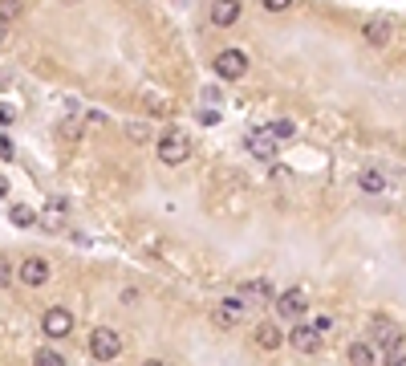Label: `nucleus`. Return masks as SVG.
I'll list each match as a JSON object with an SVG mask.
<instances>
[{
    "mask_svg": "<svg viewBox=\"0 0 406 366\" xmlns=\"http://www.w3.org/2000/svg\"><path fill=\"white\" fill-rule=\"evenodd\" d=\"M159 163H167V167H183L187 159H191V138H187V131H163V138H159Z\"/></svg>",
    "mask_w": 406,
    "mask_h": 366,
    "instance_id": "nucleus-1",
    "label": "nucleus"
},
{
    "mask_svg": "<svg viewBox=\"0 0 406 366\" xmlns=\"http://www.w3.org/2000/svg\"><path fill=\"white\" fill-rule=\"evenodd\" d=\"M272 305H276V318L280 321H297L305 318V310H309V297H305V289H284L280 297H272Z\"/></svg>",
    "mask_w": 406,
    "mask_h": 366,
    "instance_id": "nucleus-2",
    "label": "nucleus"
},
{
    "mask_svg": "<svg viewBox=\"0 0 406 366\" xmlns=\"http://www.w3.org/2000/svg\"><path fill=\"white\" fill-rule=\"evenodd\" d=\"M122 354V338L110 330V325H98L90 334V358H98V363H110V358H118Z\"/></svg>",
    "mask_w": 406,
    "mask_h": 366,
    "instance_id": "nucleus-3",
    "label": "nucleus"
},
{
    "mask_svg": "<svg viewBox=\"0 0 406 366\" xmlns=\"http://www.w3.org/2000/svg\"><path fill=\"white\" fill-rule=\"evenodd\" d=\"M370 334H374V342H378L382 350H398V346H406V342H403V330H398V321L386 318V314H378V318L370 321Z\"/></svg>",
    "mask_w": 406,
    "mask_h": 366,
    "instance_id": "nucleus-4",
    "label": "nucleus"
},
{
    "mask_svg": "<svg viewBox=\"0 0 406 366\" xmlns=\"http://www.w3.org/2000/svg\"><path fill=\"white\" fill-rule=\"evenodd\" d=\"M216 74L227 78V82L244 78V74H248V53H244V49H224V53L216 57Z\"/></svg>",
    "mask_w": 406,
    "mask_h": 366,
    "instance_id": "nucleus-5",
    "label": "nucleus"
},
{
    "mask_svg": "<svg viewBox=\"0 0 406 366\" xmlns=\"http://www.w3.org/2000/svg\"><path fill=\"white\" fill-rule=\"evenodd\" d=\"M41 334H45V338H69V334H74V314H69V310H61V305L45 310V318H41Z\"/></svg>",
    "mask_w": 406,
    "mask_h": 366,
    "instance_id": "nucleus-6",
    "label": "nucleus"
},
{
    "mask_svg": "<svg viewBox=\"0 0 406 366\" xmlns=\"http://www.w3.org/2000/svg\"><path fill=\"white\" fill-rule=\"evenodd\" d=\"M236 297H240L248 310H264V305H272V285L269 281H244Z\"/></svg>",
    "mask_w": 406,
    "mask_h": 366,
    "instance_id": "nucleus-7",
    "label": "nucleus"
},
{
    "mask_svg": "<svg viewBox=\"0 0 406 366\" xmlns=\"http://www.w3.org/2000/svg\"><path fill=\"white\" fill-rule=\"evenodd\" d=\"M16 281H21L25 289H41V285L49 281V265L41 261V257H25L21 269H16Z\"/></svg>",
    "mask_w": 406,
    "mask_h": 366,
    "instance_id": "nucleus-8",
    "label": "nucleus"
},
{
    "mask_svg": "<svg viewBox=\"0 0 406 366\" xmlns=\"http://www.w3.org/2000/svg\"><path fill=\"white\" fill-rule=\"evenodd\" d=\"M289 346L301 350V354H317V350H321V334H317L309 321H297V325L289 330Z\"/></svg>",
    "mask_w": 406,
    "mask_h": 366,
    "instance_id": "nucleus-9",
    "label": "nucleus"
},
{
    "mask_svg": "<svg viewBox=\"0 0 406 366\" xmlns=\"http://www.w3.org/2000/svg\"><path fill=\"white\" fill-rule=\"evenodd\" d=\"M65 216H69V208H65V200L61 195H49V204L41 208V216H37V224L45 232H61L65 228Z\"/></svg>",
    "mask_w": 406,
    "mask_h": 366,
    "instance_id": "nucleus-10",
    "label": "nucleus"
},
{
    "mask_svg": "<svg viewBox=\"0 0 406 366\" xmlns=\"http://www.w3.org/2000/svg\"><path fill=\"white\" fill-rule=\"evenodd\" d=\"M212 318H216L220 330H232V325H240V321L248 318V305H244L240 297H232V301H220V305H216V314H212Z\"/></svg>",
    "mask_w": 406,
    "mask_h": 366,
    "instance_id": "nucleus-11",
    "label": "nucleus"
},
{
    "mask_svg": "<svg viewBox=\"0 0 406 366\" xmlns=\"http://www.w3.org/2000/svg\"><path fill=\"white\" fill-rule=\"evenodd\" d=\"M207 17H212L216 29H232V25L240 21V0H212Z\"/></svg>",
    "mask_w": 406,
    "mask_h": 366,
    "instance_id": "nucleus-12",
    "label": "nucleus"
},
{
    "mask_svg": "<svg viewBox=\"0 0 406 366\" xmlns=\"http://www.w3.org/2000/svg\"><path fill=\"white\" fill-rule=\"evenodd\" d=\"M244 147H248V155H256V159H276V138L269 131H252V135L244 138Z\"/></svg>",
    "mask_w": 406,
    "mask_h": 366,
    "instance_id": "nucleus-13",
    "label": "nucleus"
},
{
    "mask_svg": "<svg viewBox=\"0 0 406 366\" xmlns=\"http://www.w3.org/2000/svg\"><path fill=\"white\" fill-rule=\"evenodd\" d=\"M361 33H365V41H370V45H390V37H394V25H390V21H386V17H374V21H365V29H361Z\"/></svg>",
    "mask_w": 406,
    "mask_h": 366,
    "instance_id": "nucleus-14",
    "label": "nucleus"
},
{
    "mask_svg": "<svg viewBox=\"0 0 406 366\" xmlns=\"http://www.w3.org/2000/svg\"><path fill=\"white\" fill-rule=\"evenodd\" d=\"M280 342H284V334H280L276 321H260V325H256V346H260V350H276Z\"/></svg>",
    "mask_w": 406,
    "mask_h": 366,
    "instance_id": "nucleus-15",
    "label": "nucleus"
},
{
    "mask_svg": "<svg viewBox=\"0 0 406 366\" xmlns=\"http://www.w3.org/2000/svg\"><path fill=\"white\" fill-rule=\"evenodd\" d=\"M346 363L350 366H374V342H350V346H346Z\"/></svg>",
    "mask_w": 406,
    "mask_h": 366,
    "instance_id": "nucleus-16",
    "label": "nucleus"
},
{
    "mask_svg": "<svg viewBox=\"0 0 406 366\" xmlns=\"http://www.w3.org/2000/svg\"><path fill=\"white\" fill-rule=\"evenodd\" d=\"M358 187H361V191H370V195H382L390 183H386L382 171H374V167H370V171H361V175H358Z\"/></svg>",
    "mask_w": 406,
    "mask_h": 366,
    "instance_id": "nucleus-17",
    "label": "nucleus"
},
{
    "mask_svg": "<svg viewBox=\"0 0 406 366\" xmlns=\"http://www.w3.org/2000/svg\"><path fill=\"white\" fill-rule=\"evenodd\" d=\"M8 220H12L16 228H29V224H33L37 216H33V208H29V204H12V212H8Z\"/></svg>",
    "mask_w": 406,
    "mask_h": 366,
    "instance_id": "nucleus-18",
    "label": "nucleus"
},
{
    "mask_svg": "<svg viewBox=\"0 0 406 366\" xmlns=\"http://www.w3.org/2000/svg\"><path fill=\"white\" fill-rule=\"evenodd\" d=\"M33 366H65V354H57V350L41 346V350H33Z\"/></svg>",
    "mask_w": 406,
    "mask_h": 366,
    "instance_id": "nucleus-19",
    "label": "nucleus"
},
{
    "mask_svg": "<svg viewBox=\"0 0 406 366\" xmlns=\"http://www.w3.org/2000/svg\"><path fill=\"white\" fill-rule=\"evenodd\" d=\"M264 131H269V135L276 138V142H284V138H293V135H297V127H293L289 118H276V122H269Z\"/></svg>",
    "mask_w": 406,
    "mask_h": 366,
    "instance_id": "nucleus-20",
    "label": "nucleus"
},
{
    "mask_svg": "<svg viewBox=\"0 0 406 366\" xmlns=\"http://www.w3.org/2000/svg\"><path fill=\"white\" fill-rule=\"evenodd\" d=\"M16 17H21V0H0V25H8Z\"/></svg>",
    "mask_w": 406,
    "mask_h": 366,
    "instance_id": "nucleus-21",
    "label": "nucleus"
},
{
    "mask_svg": "<svg viewBox=\"0 0 406 366\" xmlns=\"http://www.w3.org/2000/svg\"><path fill=\"white\" fill-rule=\"evenodd\" d=\"M309 325H313L317 334H321V338H325V334H333V325H337V321L329 318V314H317V318L309 321Z\"/></svg>",
    "mask_w": 406,
    "mask_h": 366,
    "instance_id": "nucleus-22",
    "label": "nucleus"
},
{
    "mask_svg": "<svg viewBox=\"0 0 406 366\" xmlns=\"http://www.w3.org/2000/svg\"><path fill=\"white\" fill-rule=\"evenodd\" d=\"M386 366H406V346H398V350H386Z\"/></svg>",
    "mask_w": 406,
    "mask_h": 366,
    "instance_id": "nucleus-23",
    "label": "nucleus"
},
{
    "mask_svg": "<svg viewBox=\"0 0 406 366\" xmlns=\"http://www.w3.org/2000/svg\"><path fill=\"white\" fill-rule=\"evenodd\" d=\"M12 281V265H8V257H0V289Z\"/></svg>",
    "mask_w": 406,
    "mask_h": 366,
    "instance_id": "nucleus-24",
    "label": "nucleus"
},
{
    "mask_svg": "<svg viewBox=\"0 0 406 366\" xmlns=\"http://www.w3.org/2000/svg\"><path fill=\"white\" fill-rule=\"evenodd\" d=\"M269 12H284V8H293V0H260Z\"/></svg>",
    "mask_w": 406,
    "mask_h": 366,
    "instance_id": "nucleus-25",
    "label": "nucleus"
},
{
    "mask_svg": "<svg viewBox=\"0 0 406 366\" xmlns=\"http://www.w3.org/2000/svg\"><path fill=\"white\" fill-rule=\"evenodd\" d=\"M12 118H16V110H12V106H4V102H0V127H8V122H12Z\"/></svg>",
    "mask_w": 406,
    "mask_h": 366,
    "instance_id": "nucleus-26",
    "label": "nucleus"
},
{
    "mask_svg": "<svg viewBox=\"0 0 406 366\" xmlns=\"http://www.w3.org/2000/svg\"><path fill=\"white\" fill-rule=\"evenodd\" d=\"M126 135L135 138V142H142V138H146V127H142V122H135V127H126Z\"/></svg>",
    "mask_w": 406,
    "mask_h": 366,
    "instance_id": "nucleus-27",
    "label": "nucleus"
},
{
    "mask_svg": "<svg viewBox=\"0 0 406 366\" xmlns=\"http://www.w3.org/2000/svg\"><path fill=\"white\" fill-rule=\"evenodd\" d=\"M0 159H12V138L0 135Z\"/></svg>",
    "mask_w": 406,
    "mask_h": 366,
    "instance_id": "nucleus-28",
    "label": "nucleus"
},
{
    "mask_svg": "<svg viewBox=\"0 0 406 366\" xmlns=\"http://www.w3.org/2000/svg\"><path fill=\"white\" fill-rule=\"evenodd\" d=\"M142 366H171V363H163V358H150V363H142Z\"/></svg>",
    "mask_w": 406,
    "mask_h": 366,
    "instance_id": "nucleus-29",
    "label": "nucleus"
},
{
    "mask_svg": "<svg viewBox=\"0 0 406 366\" xmlns=\"http://www.w3.org/2000/svg\"><path fill=\"white\" fill-rule=\"evenodd\" d=\"M4 191H8V183H4V180H0V195H4Z\"/></svg>",
    "mask_w": 406,
    "mask_h": 366,
    "instance_id": "nucleus-30",
    "label": "nucleus"
}]
</instances>
